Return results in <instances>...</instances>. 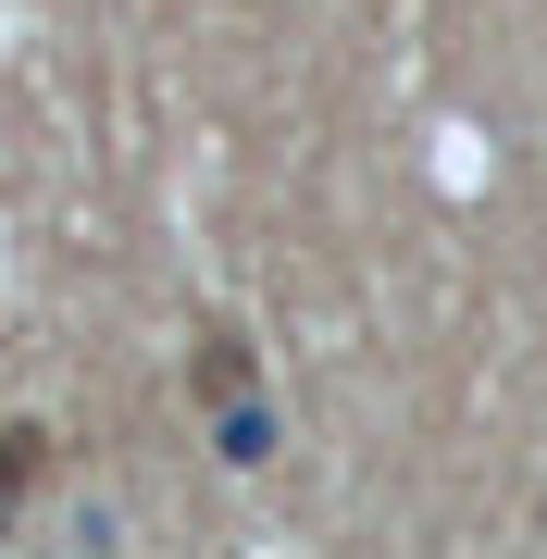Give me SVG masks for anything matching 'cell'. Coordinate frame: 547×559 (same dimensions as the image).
I'll use <instances>...</instances> for the list:
<instances>
[{"instance_id": "obj_1", "label": "cell", "mask_w": 547, "mask_h": 559, "mask_svg": "<svg viewBox=\"0 0 547 559\" xmlns=\"http://www.w3.org/2000/svg\"><path fill=\"white\" fill-rule=\"evenodd\" d=\"M25 485H38V436H25V423H13V436H0V522L25 510Z\"/></svg>"}]
</instances>
